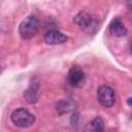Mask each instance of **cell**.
Segmentation results:
<instances>
[{"label":"cell","instance_id":"cell-10","mask_svg":"<svg viewBox=\"0 0 132 132\" xmlns=\"http://www.w3.org/2000/svg\"><path fill=\"white\" fill-rule=\"evenodd\" d=\"M85 131L88 132H101L104 131V122L101 118H95L91 121L85 128Z\"/></svg>","mask_w":132,"mask_h":132},{"label":"cell","instance_id":"cell-7","mask_svg":"<svg viewBox=\"0 0 132 132\" xmlns=\"http://www.w3.org/2000/svg\"><path fill=\"white\" fill-rule=\"evenodd\" d=\"M39 80L38 78H33L29 85V87L27 88V90L24 93L25 99L27 100L28 103H35L38 100V94H39Z\"/></svg>","mask_w":132,"mask_h":132},{"label":"cell","instance_id":"cell-13","mask_svg":"<svg viewBox=\"0 0 132 132\" xmlns=\"http://www.w3.org/2000/svg\"><path fill=\"white\" fill-rule=\"evenodd\" d=\"M127 103H128L129 105H132V98H128V100H127Z\"/></svg>","mask_w":132,"mask_h":132},{"label":"cell","instance_id":"cell-9","mask_svg":"<svg viewBox=\"0 0 132 132\" xmlns=\"http://www.w3.org/2000/svg\"><path fill=\"white\" fill-rule=\"evenodd\" d=\"M109 32L117 37H122L127 34V28L119 18H116L109 24Z\"/></svg>","mask_w":132,"mask_h":132},{"label":"cell","instance_id":"cell-8","mask_svg":"<svg viewBox=\"0 0 132 132\" xmlns=\"http://www.w3.org/2000/svg\"><path fill=\"white\" fill-rule=\"evenodd\" d=\"M75 108H76V102L71 98H64L56 103V111L60 116L74 111Z\"/></svg>","mask_w":132,"mask_h":132},{"label":"cell","instance_id":"cell-6","mask_svg":"<svg viewBox=\"0 0 132 132\" xmlns=\"http://www.w3.org/2000/svg\"><path fill=\"white\" fill-rule=\"evenodd\" d=\"M85 80V73L78 66H72L68 71V82L72 87H79Z\"/></svg>","mask_w":132,"mask_h":132},{"label":"cell","instance_id":"cell-11","mask_svg":"<svg viewBox=\"0 0 132 132\" xmlns=\"http://www.w3.org/2000/svg\"><path fill=\"white\" fill-rule=\"evenodd\" d=\"M77 120H78V113H73V114L71 116V120H70L72 126L77 125Z\"/></svg>","mask_w":132,"mask_h":132},{"label":"cell","instance_id":"cell-4","mask_svg":"<svg viewBox=\"0 0 132 132\" xmlns=\"http://www.w3.org/2000/svg\"><path fill=\"white\" fill-rule=\"evenodd\" d=\"M97 98H98L99 103L102 106L106 107V108L111 107L114 104V102H116L114 92L108 86H101L98 89V91H97Z\"/></svg>","mask_w":132,"mask_h":132},{"label":"cell","instance_id":"cell-3","mask_svg":"<svg viewBox=\"0 0 132 132\" xmlns=\"http://www.w3.org/2000/svg\"><path fill=\"white\" fill-rule=\"evenodd\" d=\"M11 122L20 128H29L35 123V117L26 108H18L11 113Z\"/></svg>","mask_w":132,"mask_h":132},{"label":"cell","instance_id":"cell-12","mask_svg":"<svg viewBox=\"0 0 132 132\" xmlns=\"http://www.w3.org/2000/svg\"><path fill=\"white\" fill-rule=\"evenodd\" d=\"M127 3H128V6L132 9V0H127Z\"/></svg>","mask_w":132,"mask_h":132},{"label":"cell","instance_id":"cell-2","mask_svg":"<svg viewBox=\"0 0 132 132\" xmlns=\"http://www.w3.org/2000/svg\"><path fill=\"white\" fill-rule=\"evenodd\" d=\"M39 29V20L35 15H29L19 26V33L23 39H30Z\"/></svg>","mask_w":132,"mask_h":132},{"label":"cell","instance_id":"cell-1","mask_svg":"<svg viewBox=\"0 0 132 132\" xmlns=\"http://www.w3.org/2000/svg\"><path fill=\"white\" fill-rule=\"evenodd\" d=\"M74 23L86 33L88 34H94L99 29V20L96 15L91 14L87 11H80L78 12L74 19Z\"/></svg>","mask_w":132,"mask_h":132},{"label":"cell","instance_id":"cell-5","mask_svg":"<svg viewBox=\"0 0 132 132\" xmlns=\"http://www.w3.org/2000/svg\"><path fill=\"white\" fill-rule=\"evenodd\" d=\"M43 38L47 44H62V43H65L68 39V37L64 33L56 29L47 30L44 33Z\"/></svg>","mask_w":132,"mask_h":132}]
</instances>
